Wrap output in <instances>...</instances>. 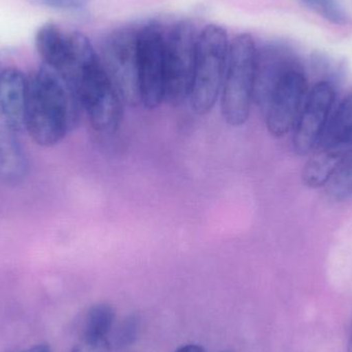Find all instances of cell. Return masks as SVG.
I'll list each match as a JSON object with an SVG mask.
<instances>
[{
  "instance_id": "ac0fdd59",
  "label": "cell",
  "mask_w": 352,
  "mask_h": 352,
  "mask_svg": "<svg viewBox=\"0 0 352 352\" xmlns=\"http://www.w3.org/2000/svg\"><path fill=\"white\" fill-rule=\"evenodd\" d=\"M140 330V320L138 316H131L123 320L115 334L116 346L127 347L131 345L138 337Z\"/></svg>"
},
{
  "instance_id": "9c48e42d",
  "label": "cell",
  "mask_w": 352,
  "mask_h": 352,
  "mask_svg": "<svg viewBox=\"0 0 352 352\" xmlns=\"http://www.w3.org/2000/svg\"><path fill=\"white\" fill-rule=\"evenodd\" d=\"M336 101V87L322 80L309 89L305 102L293 129L294 151L300 156L310 154L318 146Z\"/></svg>"
},
{
  "instance_id": "8fae6325",
  "label": "cell",
  "mask_w": 352,
  "mask_h": 352,
  "mask_svg": "<svg viewBox=\"0 0 352 352\" xmlns=\"http://www.w3.org/2000/svg\"><path fill=\"white\" fill-rule=\"evenodd\" d=\"M352 148V140L336 144H320L310 153L303 169L304 184L311 188L328 186Z\"/></svg>"
},
{
  "instance_id": "ffe728a7",
  "label": "cell",
  "mask_w": 352,
  "mask_h": 352,
  "mask_svg": "<svg viewBox=\"0 0 352 352\" xmlns=\"http://www.w3.org/2000/svg\"><path fill=\"white\" fill-rule=\"evenodd\" d=\"M111 345L109 339L90 338L80 336L78 342L74 345L72 352H109Z\"/></svg>"
},
{
  "instance_id": "7a4b0ae2",
  "label": "cell",
  "mask_w": 352,
  "mask_h": 352,
  "mask_svg": "<svg viewBox=\"0 0 352 352\" xmlns=\"http://www.w3.org/2000/svg\"><path fill=\"white\" fill-rule=\"evenodd\" d=\"M82 107L63 76L43 65L28 78L25 129L41 146L59 144L76 127Z\"/></svg>"
},
{
  "instance_id": "3957f363",
  "label": "cell",
  "mask_w": 352,
  "mask_h": 352,
  "mask_svg": "<svg viewBox=\"0 0 352 352\" xmlns=\"http://www.w3.org/2000/svg\"><path fill=\"white\" fill-rule=\"evenodd\" d=\"M258 47L248 33L238 34L230 41L221 92V113L232 127L244 125L254 102Z\"/></svg>"
},
{
  "instance_id": "30bf717a",
  "label": "cell",
  "mask_w": 352,
  "mask_h": 352,
  "mask_svg": "<svg viewBox=\"0 0 352 352\" xmlns=\"http://www.w3.org/2000/svg\"><path fill=\"white\" fill-rule=\"evenodd\" d=\"M28 78L18 68L0 72V118L4 125L20 133L26 123Z\"/></svg>"
},
{
  "instance_id": "e0dca14e",
  "label": "cell",
  "mask_w": 352,
  "mask_h": 352,
  "mask_svg": "<svg viewBox=\"0 0 352 352\" xmlns=\"http://www.w3.org/2000/svg\"><path fill=\"white\" fill-rule=\"evenodd\" d=\"M327 188L336 200H345L352 196V148Z\"/></svg>"
},
{
  "instance_id": "44dd1931",
  "label": "cell",
  "mask_w": 352,
  "mask_h": 352,
  "mask_svg": "<svg viewBox=\"0 0 352 352\" xmlns=\"http://www.w3.org/2000/svg\"><path fill=\"white\" fill-rule=\"evenodd\" d=\"M175 352H206L203 347L199 346L196 344L184 345L179 347Z\"/></svg>"
},
{
  "instance_id": "d6986e66",
  "label": "cell",
  "mask_w": 352,
  "mask_h": 352,
  "mask_svg": "<svg viewBox=\"0 0 352 352\" xmlns=\"http://www.w3.org/2000/svg\"><path fill=\"white\" fill-rule=\"evenodd\" d=\"M91 0H30L35 6L58 10H78L86 8Z\"/></svg>"
},
{
  "instance_id": "9a60e30c",
  "label": "cell",
  "mask_w": 352,
  "mask_h": 352,
  "mask_svg": "<svg viewBox=\"0 0 352 352\" xmlns=\"http://www.w3.org/2000/svg\"><path fill=\"white\" fill-rule=\"evenodd\" d=\"M115 318V310L109 304L101 303L92 306L85 318L82 336L109 340Z\"/></svg>"
},
{
  "instance_id": "2e32d148",
  "label": "cell",
  "mask_w": 352,
  "mask_h": 352,
  "mask_svg": "<svg viewBox=\"0 0 352 352\" xmlns=\"http://www.w3.org/2000/svg\"><path fill=\"white\" fill-rule=\"evenodd\" d=\"M304 8L318 14L333 25L343 26L349 23V16L339 0H299Z\"/></svg>"
},
{
  "instance_id": "5bb4252c",
  "label": "cell",
  "mask_w": 352,
  "mask_h": 352,
  "mask_svg": "<svg viewBox=\"0 0 352 352\" xmlns=\"http://www.w3.org/2000/svg\"><path fill=\"white\" fill-rule=\"evenodd\" d=\"M352 140V92L333 111L320 144H336Z\"/></svg>"
},
{
  "instance_id": "6da1fadb",
  "label": "cell",
  "mask_w": 352,
  "mask_h": 352,
  "mask_svg": "<svg viewBox=\"0 0 352 352\" xmlns=\"http://www.w3.org/2000/svg\"><path fill=\"white\" fill-rule=\"evenodd\" d=\"M309 89L305 69L292 50L281 45L258 49L254 102L271 135L283 138L293 131Z\"/></svg>"
},
{
  "instance_id": "5b68a950",
  "label": "cell",
  "mask_w": 352,
  "mask_h": 352,
  "mask_svg": "<svg viewBox=\"0 0 352 352\" xmlns=\"http://www.w3.org/2000/svg\"><path fill=\"white\" fill-rule=\"evenodd\" d=\"M95 131L111 135L123 118V100L109 78L100 56L86 66L72 85Z\"/></svg>"
},
{
  "instance_id": "8992f818",
  "label": "cell",
  "mask_w": 352,
  "mask_h": 352,
  "mask_svg": "<svg viewBox=\"0 0 352 352\" xmlns=\"http://www.w3.org/2000/svg\"><path fill=\"white\" fill-rule=\"evenodd\" d=\"M199 32L178 22L164 32V101L179 107L190 98Z\"/></svg>"
},
{
  "instance_id": "277c9868",
  "label": "cell",
  "mask_w": 352,
  "mask_h": 352,
  "mask_svg": "<svg viewBox=\"0 0 352 352\" xmlns=\"http://www.w3.org/2000/svg\"><path fill=\"white\" fill-rule=\"evenodd\" d=\"M229 45L227 31L219 25H207L199 32L188 98L197 115L210 113L221 96Z\"/></svg>"
},
{
  "instance_id": "7c38bea8",
  "label": "cell",
  "mask_w": 352,
  "mask_h": 352,
  "mask_svg": "<svg viewBox=\"0 0 352 352\" xmlns=\"http://www.w3.org/2000/svg\"><path fill=\"white\" fill-rule=\"evenodd\" d=\"M35 47L43 63L64 76L72 64L70 33L62 31L54 23H45L39 27L35 35Z\"/></svg>"
},
{
  "instance_id": "52a82bcc",
  "label": "cell",
  "mask_w": 352,
  "mask_h": 352,
  "mask_svg": "<svg viewBox=\"0 0 352 352\" xmlns=\"http://www.w3.org/2000/svg\"><path fill=\"white\" fill-rule=\"evenodd\" d=\"M138 31L120 28L103 41V66L124 103L142 104L138 76Z\"/></svg>"
},
{
  "instance_id": "ba28073f",
  "label": "cell",
  "mask_w": 352,
  "mask_h": 352,
  "mask_svg": "<svg viewBox=\"0 0 352 352\" xmlns=\"http://www.w3.org/2000/svg\"><path fill=\"white\" fill-rule=\"evenodd\" d=\"M138 57L142 104L156 109L164 101V31L155 23L138 31Z\"/></svg>"
},
{
  "instance_id": "7402d4cb",
  "label": "cell",
  "mask_w": 352,
  "mask_h": 352,
  "mask_svg": "<svg viewBox=\"0 0 352 352\" xmlns=\"http://www.w3.org/2000/svg\"><path fill=\"white\" fill-rule=\"evenodd\" d=\"M23 352H52V351L47 345L38 344L30 347V349H26V351Z\"/></svg>"
},
{
  "instance_id": "4fadbf2b",
  "label": "cell",
  "mask_w": 352,
  "mask_h": 352,
  "mask_svg": "<svg viewBox=\"0 0 352 352\" xmlns=\"http://www.w3.org/2000/svg\"><path fill=\"white\" fill-rule=\"evenodd\" d=\"M16 132L0 123V182L16 186L28 175V159Z\"/></svg>"
}]
</instances>
